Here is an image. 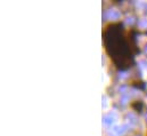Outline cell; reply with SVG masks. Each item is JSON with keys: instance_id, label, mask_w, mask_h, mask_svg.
<instances>
[{"instance_id": "1", "label": "cell", "mask_w": 147, "mask_h": 136, "mask_svg": "<svg viewBox=\"0 0 147 136\" xmlns=\"http://www.w3.org/2000/svg\"><path fill=\"white\" fill-rule=\"evenodd\" d=\"M107 17L109 18H112V20H117L119 17H120V13L117 12V10H109V13H107Z\"/></svg>"}, {"instance_id": "2", "label": "cell", "mask_w": 147, "mask_h": 136, "mask_svg": "<svg viewBox=\"0 0 147 136\" xmlns=\"http://www.w3.org/2000/svg\"><path fill=\"white\" fill-rule=\"evenodd\" d=\"M125 128H127V126H120V127H115L114 132H115L117 135H122V134L125 132Z\"/></svg>"}, {"instance_id": "3", "label": "cell", "mask_w": 147, "mask_h": 136, "mask_svg": "<svg viewBox=\"0 0 147 136\" xmlns=\"http://www.w3.org/2000/svg\"><path fill=\"white\" fill-rule=\"evenodd\" d=\"M103 122H104L105 125H111V124L113 122V117H112V116H105V117L103 118Z\"/></svg>"}, {"instance_id": "4", "label": "cell", "mask_w": 147, "mask_h": 136, "mask_svg": "<svg viewBox=\"0 0 147 136\" xmlns=\"http://www.w3.org/2000/svg\"><path fill=\"white\" fill-rule=\"evenodd\" d=\"M128 118H129V119H131V120H130V122H131L132 125H136V124H137V117H136L135 114L129 113V114H128Z\"/></svg>"}, {"instance_id": "5", "label": "cell", "mask_w": 147, "mask_h": 136, "mask_svg": "<svg viewBox=\"0 0 147 136\" xmlns=\"http://www.w3.org/2000/svg\"><path fill=\"white\" fill-rule=\"evenodd\" d=\"M139 27H142V28H146L147 27V20H142V21H139Z\"/></svg>"}, {"instance_id": "6", "label": "cell", "mask_w": 147, "mask_h": 136, "mask_svg": "<svg viewBox=\"0 0 147 136\" xmlns=\"http://www.w3.org/2000/svg\"><path fill=\"white\" fill-rule=\"evenodd\" d=\"M145 52L147 53V45H146V47H145Z\"/></svg>"}, {"instance_id": "7", "label": "cell", "mask_w": 147, "mask_h": 136, "mask_svg": "<svg viewBox=\"0 0 147 136\" xmlns=\"http://www.w3.org/2000/svg\"><path fill=\"white\" fill-rule=\"evenodd\" d=\"M146 119H147V116H146Z\"/></svg>"}]
</instances>
